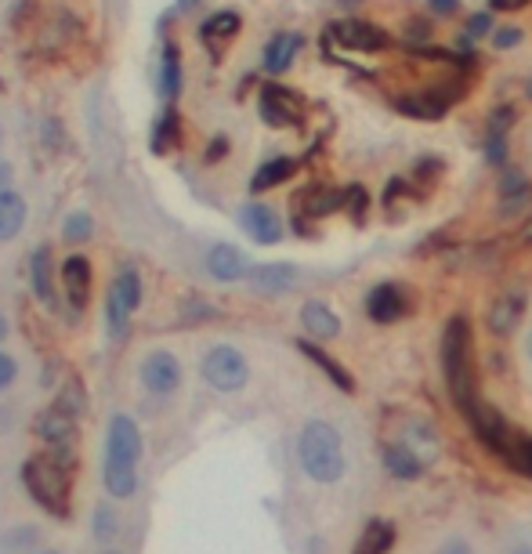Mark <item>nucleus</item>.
Listing matches in <instances>:
<instances>
[{"label": "nucleus", "instance_id": "nucleus-1", "mask_svg": "<svg viewBox=\"0 0 532 554\" xmlns=\"http://www.w3.org/2000/svg\"><path fill=\"white\" fill-rule=\"evenodd\" d=\"M69 471H73V446H51V457L26 460L22 482L44 511L69 515Z\"/></svg>", "mask_w": 532, "mask_h": 554}, {"label": "nucleus", "instance_id": "nucleus-2", "mask_svg": "<svg viewBox=\"0 0 532 554\" xmlns=\"http://www.w3.org/2000/svg\"><path fill=\"white\" fill-rule=\"evenodd\" d=\"M142 457V431L131 417H113L105 439V489L109 497H131L138 486L134 464Z\"/></svg>", "mask_w": 532, "mask_h": 554}, {"label": "nucleus", "instance_id": "nucleus-3", "mask_svg": "<svg viewBox=\"0 0 532 554\" xmlns=\"http://www.w3.org/2000/svg\"><path fill=\"white\" fill-rule=\"evenodd\" d=\"M297 457H301L304 475L312 482H337L344 475V442L341 431L326 421H308L297 439Z\"/></svg>", "mask_w": 532, "mask_h": 554}, {"label": "nucleus", "instance_id": "nucleus-4", "mask_svg": "<svg viewBox=\"0 0 532 554\" xmlns=\"http://www.w3.org/2000/svg\"><path fill=\"white\" fill-rule=\"evenodd\" d=\"M442 370H446V384L456 410L467 413L478 402V395L475 377H471V326L464 316L449 319L446 334H442Z\"/></svg>", "mask_w": 532, "mask_h": 554}, {"label": "nucleus", "instance_id": "nucleus-5", "mask_svg": "<svg viewBox=\"0 0 532 554\" xmlns=\"http://www.w3.org/2000/svg\"><path fill=\"white\" fill-rule=\"evenodd\" d=\"M138 305H142V276H138V268L127 265L116 272L109 297H105V326H109V334L124 337Z\"/></svg>", "mask_w": 532, "mask_h": 554}, {"label": "nucleus", "instance_id": "nucleus-6", "mask_svg": "<svg viewBox=\"0 0 532 554\" xmlns=\"http://www.w3.org/2000/svg\"><path fill=\"white\" fill-rule=\"evenodd\" d=\"M203 377H207V384L210 388H218V392H239L250 377V366L239 348L218 344V348H210L207 359H203Z\"/></svg>", "mask_w": 532, "mask_h": 554}, {"label": "nucleus", "instance_id": "nucleus-7", "mask_svg": "<svg viewBox=\"0 0 532 554\" xmlns=\"http://www.w3.org/2000/svg\"><path fill=\"white\" fill-rule=\"evenodd\" d=\"M323 44H337V48H344V51H366V55H377V51L391 48V37L380 26H373V22L344 19V22H333V26L326 29Z\"/></svg>", "mask_w": 532, "mask_h": 554}, {"label": "nucleus", "instance_id": "nucleus-8", "mask_svg": "<svg viewBox=\"0 0 532 554\" xmlns=\"http://www.w3.org/2000/svg\"><path fill=\"white\" fill-rule=\"evenodd\" d=\"M257 109H261V120L268 127H297L304 116V98L297 91L283 84H265L261 87V98H257Z\"/></svg>", "mask_w": 532, "mask_h": 554}, {"label": "nucleus", "instance_id": "nucleus-9", "mask_svg": "<svg viewBox=\"0 0 532 554\" xmlns=\"http://www.w3.org/2000/svg\"><path fill=\"white\" fill-rule=\"evenodd\" d=\"M406 312H409V297L399 283H377V287L366 294V316H370L373 323H380V326L399 323Z\"/></svg>", "mask_w": 532, "mask_h": 554}, {"label": "nucleus", "instance_id": "nucleus-10", "mask_svg": "<svg viewBox=\"0 0 532 554\" xmlns=\"http://www.w3.org/2000/svg\"><path fill=\"white\" fill-rule=\"evenodd\" d=\"M456 91H417V95H399L391 106L399 109L402 116H413V120H442L449 113V106L456 102Z\"/></svg>", "mask_w": 532, "mask_h": 554}, {"label": "nucleus", "instance_id": "nucleus-11", "mask_svg": "<svg viewBox=\"0 0 532 554\" xmlns=\"http://www.w3.org/2000/svg\"><path fill=\"white\" fill-rule=\"evenodd\" d=\"M142 381L149 392L156 395H171L181 384V363L171 352H152L142 363Z\"/></svg>", "mask_w": 532, "mask_h": 554}, {"label": "nucleus", "instance_id": "nucleus-12", "mask_svg": "<svg viewBox=\"0 0 532 554\" xmlns=\"http://www.w3.org/2000/svg\"><path fill=\"white\" fill-rule=\"evenodd\" d=\"M91 261L84 258V254H69L66 265H62V287H66V297L69 305L80 308L84 312L87 308V297H91Z\"/></svg>", "mask_w": 532, "mask_h": 554}, {"label": "nucleus", "instance_id": "nucleus-13", "mask_svg": "<svg viewBox=\"0 0 532 554\" xmlns=\"http://www.w3.org/2000/svg\"><path fill=\"white\" fill-rule=\"evenodd\" d=\"M239 221H243V229H247L257 243H265V247H272V243L283 239V221H279V214L272 211V207L250 203V207H243V218Z\"/></svg>", "mask_w": 532, "mask_h": 554}, {"label": "nucleus", "instance_id": "nucleus-14", "mask_svg": "<svg viewBox=\"0 0 532 554\" xmlns=\"http://www.w3.org/2000/svg\"><path fill=\"white\" fill-rule=\"evenodd\" d=\"M37 435L48 446H73L76 439V417L66 413L62 406H51L37 417Z\"/></svg>", "mask_w": 532, "mask_h": 554}, {"label": "nucleus", "instance_id": "nucleus-15", "mask_svg": "<svg viewBox=\"0 0 532 554\" xmlns=\"http://www.w3.org/2000/svg\"><path fill=\"white\" fill-rule=\"evenodd\" d=\"M294 207H301L297 218H326V214L344 207V192L333 189V185H312V189L301 192V200H294Z\"/></svg>", "mask_w": 532, "mask_h": 554}, {"label": "nucleus", "instance_id": "nucleus-16", "mask_svg": "<svg viewBox=\"0 0 532 554\" xmlns=\"http://www.w3.org/2000/svg\"><path fill=\"white\" fill-rule=\"evenodd\" d=\"M207 272L214 279H221V283H236V279L247 276V258L232 243H218L207 254Z\"/></svg>", "mask_w": 532, "mask_h": 554}, {"label": "nucleus", "instance_id": "nucleus-17", "mask_svg": "<svg viewBox=\"0 0 532 554\" xmlns=\"http://www.w3.org/2000/svg\"><path fill=\"white\" fill-rule=\"evenodd\" d=\"M522 312H525V301L522 294H504L496 297L493 308H489V316H485V323H489V330L500 337L514 334L518 330V323H522Z\"/></svg>", "mask_w": 532, "mask_h": 554}, {"label": "nucleus", "instance_id": "nucleus-18", "mask_svg": "<svg viewBox=\"0 0 532 554\" xmlns=\"http://www.w3.org/2000/svg\"><path fill=\"white\" fill-rule=\"evenodd\" d=\"M301 33H276V37L268 40L265 48V73H272V77H279V73H286V69L294 66L297 51H301Z\"/></svg>", "mask_w": 532, "mask_h": 554}, {"label": "nucleus", "instance_id": "nucleus-19", "mask_svg": "<svg viewBox=\"0 0 532 554\" xmlns=\"http://www.w3.org/2000/svg\"><path fill=\"white\" fill-rule=\"evenodd\" d=\"M380 464L388 468V475L402 478V482H413V478H420V471H424V460H420L409 446H399V442L380 446Z\"/></svg>", "mask_w": 532, "mask_h": 554}, {"label": "nucleus", "instance_id": "nucleus-20", "mask_svg": "<svg viewBox=\"0 0 532 554\" xmlns=\"http://www.w3.org/2000/svg\"><path fill=\"white\" fill-rule=\"evenodd\" d=\"M297 167H301V163H297L294 156H272V160L261 163L257 174L250 178V192H268V189H276V185L290 182L297 174Z\"/></svg>", "mask_w": 532, "mask_h": 554}, {"label": "nucleus", "instance_id": "nucleus-21", "mask_svg": "<svg viewBox=\"0 0 532 554\" xmlns=\"http://www.w3.org/2000/svg\"><path fill=\"white\" fill-rule=\"evenodd\" d=\"M301 323L308 334L323 337V341L341 334V319H337V312H333L326 301H308V305L301 308Z\"/></svg>", "mask_w": 532, "mask_h": 554}, {"label": "nucleus", "instance_id": "nucleus-22", "mask_svg": "<svg viewBox=\"0 0 532 554\" xmlns=\"http://www.w3.org/2000/svg\"><path fill=\"white\" fill-rule=\"evenodd\" d=\"M297 352H301V355H308V359H312V363L319 366V370H323L326 377H330V381L337 384V388H341L344 395H352V392H355L352 373L344 370V366L337 363V359H333V355H326L323 348H319V344H312V341H297Z\"/></svg>", "mask_w": 532, "mask_h": 554}, {"label": "nucleus", "instance_id": "nucleus-23", "mask_svg": "<svg viewBox=\"0 0 532 554\" xmlns=\"http://www.w3.org/2000/svg\"><path fill=\"white\" fill-rule=\"evenodd\" d=\"M26 225V200L15 192H0V243L15 239Z\"/></svg>", "mask_w": 532, "mask_h": 554}, {"label": "nucleus", "instance_id": "nucleus-24", "mask_svg": "<svg viewBox=\"0 0 532 554\" xmlns=\"http://www.w3.org/2000/svg\"><path fill=\"white\" fill-rule=\"evenodd\" d=\"M250 283L265 294H279V290H290L297 283V268L294 265H261L250 272Z\"/></svg>", "mask_w": 532, "mask_h": 554}, {"label": "nucleus", "instance_id": "nucleus-25", "mask_svg": "<svg viewBox=\"0 0 532 554\" xmlns=\"http://www.w3.org/2000/svg\"><path fill=\"white\" fill-rule=\"evenodd\" d=\"M29 268H33V290H37V297L44 301V305H55V276H51V250L40 247L37 254H33V261H29Z\"/></svg>", "mask_w": 532, "mask_h": 554}, {"label": "nucleus", "instance_id": "nucleus-26", "mask_svg": "<svg viewBox=\"0 0 532 554\" xmlns=\"http://www.w3.org/2000/svg\"><path fill=\"white\" fill-rule=\"evenodd\" d=\"M391 544H395V526L391 522H370L366 526V533H362L359 547H355V554H388Z\"/></svg>", "mask_w": 532, "mask_h": 554}, {"label": "nucleus", "instance_id": "nucleus-27", "mask_svg": "<svg viewBox=\"0 0 532 554\" xmlns=\"http://www.w3.org/2000/svg\"><path fill=\"white\" fill-rule=\"evenodd\" d=\"M504 460L518 471V475L532 478V435H518V431H514V439L507 442V449H504Z\"/></svg>", "mask_w": 532, "mask_h": 554}, {"label": "nucleus", "instance_id": "nucleus-28", "mask_svg": "<svg viewBox=\"0 0 532 554\" xmlns=\"http://www.w3.org/2000/svg\"><path fill=\"white\" fill-rule=\"evenodd\" d=\"M181 95V55L174 44L163 48V98L174 102Z\"/></svg>", "mask_w": 532, "mask_h": 554}, {"label": "nucleus", "instance_id": "nucleus-29", "mask_svg": "<svg viewBox=\"0 0 532 554\" xmlns=\"http://www.w3.org/2000/svg\"><path fill=\"white\" fill-rule=\"evenodd\" d=\"M239 15L236 11H218V15H210L207 22H203V37L207 40H228V37H236L239 33Z\"/></svg>", "mask_w": 532, "mask_h": 554}, {"label": "nucleus", "instance_id": "nucleus-30", "mask_svg": "<svg viewBox=\"0 0 532 554\" xmlns=\"http://www.w3.org/2000/svg\"><path fill=\"white\" fill-rule=\"evenodd\" d=\"M178 134H181V120L174 109H167V113L160 116V124H156V138H152V149L156 153H163V149H174L178 145Z\"/></svg>", "mask_w": 532, "mask_h": 554}, {"label": "nucleus", "instance_id": "nucleus-31", "mask_svg": "<svg viewBox=\"0 0 532 554\" xmlns=\"http://www.w3.org/2000/svg\"><path fill=\"white\" fill-rule=\"evenodd\" d=\"M409 435H413V446H409V449H413V453H417V457L428 464V460L435 457V446H438L435 431H431L424 421H413V424H409Z\"/></svg>", "mask_w": 532, "mask_h": 554}, {"label": "nucleus", "instance_id": "nucleus-32", "mask_svg": "<svg viewBox=\"0 0 532 554\" xmlns=\"http://www.w3.org/2000/svg\"><path fill=\"white\" fill-rule=\"evenodd\" d=\"M91 232H95V225H91V214H84V211L69 214L66 243H87V239H91Z\"/></svg>", "mask_w": 532, "mask_h": 554}, {"label": "nucleus", "instance_id": "nucleus-33", "mask_svg": "<svg viewBox=\"0 0 532 554\" xmlns=\"http://www.w3.org/2000/svg\"><path fill=\"white\" fill-rule=\"evenodd\" d=\"M366 207H370L366 189H362V185H348V189H344V211L352 214L355 221H362L366 218Z\"/></svg>", "mask_w": 532, "mask_h": 554}, {"label": "nucleus", "instance_id": "nucleus-34", "mask_svg": "<svg viewBox=\"0 0 532 554\" xmlns=\"http://www.w3.org/2000/svg\"><path fill=\"white\" fill-rule=\"evenodd\" d=\"M522 192H532L529 178L522 171H504L500 174V200H511V196H522Z\"/></svg>", "mask_w": 532, "mask_h": 554}, {"label": "nucleus", "instance_id": "nucleus-35", "mask_svg": "<svg viewBox=\"0 0 532 554\" xmlns=\"http://www.w3.org/2000/svg\"><path fill=\"white\" fill-rule=\"evenodd\" d=\"M55 406H62V410L66 413H73L76 421H80V417H84V388H80V384H66V392L58 395V402Z\"/></svg>", "mask_w": 532, "mask_h": 554}, {"label": "nucleus", "instance_id": "nucleus-36", "mask_svg": "<svg viewBox=\"0 0 532 554\" xmlns=\"http://www.w3.org/2000/svg\"><path fill=\"white\" fill-rule=\"evenodd\" d=\"M485 160H489V167H504L507 163V134H489V138H485Z\"/></svg>", "mask_w": 532, "mask_h": 554}, {"label": "nucleus", "instance_id": "nucleus-37", "mask_svg": "<svg viewBox=\"0 0 532 554\" xmlns=\"http://www.w3.org/2000/svg\"><path fill=\"white\" fill-rule=\"evenodd\" d=\"M525 40V33L518 26H500V29H493V48L496 51H514L518 44Z\"/></svg>", "mask_w": 532, "mask_h": 554}, {"label": "nucleus", "instance_id": "nucleus-38", "mask_svg": "<svg viewBox=\"0 0 532 554\" xmlns=\"http://www.w3.org/2000/svg\"><path fill=\"white\" fill-rule=\"evenodd\" d=\"M95 536L98 540H113L116 536V515H113V507L102 504L95 511Z\"/></svg>", "mask_w": 532, "mask_h": 554}, {"label": "nucleus", "instance_id": "nucleus-39", "mask_svg": "<svg viewBox=\"0 0 532 554\" xmlns=\"http://www.w3.org/2000/svg\"><path fill=\"white\" fill-rule=\"evenodd\" d=\"M518 120V113H514V106H500L489 113V134H507L511 131V124Z\"/></svg>", "mask_w": 532, "mask_h": 554}, {"label": "nucleus", "instance_id": "nucleus-40", "mask_svg": "<svg viewBox=\"0 0 532 554\" xmlns=\"http://www.w3.org/2000/svg\"><path fill=\"white\" fill-rule=\"evenodd\" d=\"M489 29H493V15H489V11H478V15H471V19H467V37L471 40H478V37H485V33H489Z\"/></svg>", "mask_w": 532, "mask_h": 554}, {"label": "nucleus", "instance_id": "nucleus-41", "mask_svg": "<svg viewBox=\"0 0 532 554\" xmlns=\"http://www.w3.org/2000/svg\"><path fill=\"white\" fill-rule=\"evenodd\" d=\"M15 373H19L15 359H11L8 352H0V392H4V388H8V384L15 381Z\"/></svg>", "mask_w": 532, "mask_h": 554}, {"label": "nucleus", "instance_id": "nucleus-42", "mask_svg": "<svg viewBox=\"0 0 532 554\" xmlns=\"http://www.w3.org/2000/svg\"><path fill=\"white\" fill-rule=\"evenodd\" d=\"M428 8L435 11V15H442V19H449V15L460 11V0H428Z\"/></svg>", "mask_w": 532, "mask_h": 554}, {"label": "nucleus", "instance_id": "nucleus-43", "mask_svg": "<svg viewBox=\"0 0 532 554\" xmlns=\"http://www.w3.org/2000/svg\"><path fill=\"white\" fill-rule=\"evenodd\" d=\"M532 0H489V11H522Z\"/></svg>", "mask_w": 532, "mask_h": 554}, {"label": "nucleus", "instance_id": "nucleus-44", "mask_svg": "<svg viewBox=\"0 0 532 554\" xmlns=\"http://www.w3.org/2000/svg\"><path fill=\"white\" fill-rule=\"evenodd\" d=\"M435 554H471V547H467V544H464V540H460V536H449L446 544L438 547V551H435Z\"/></svg>", "mask_w": 532, "mask_h": 554}, {"label": "nucleus", "instance_id": "nucleus-45", "mask_svg": "<svg viewBox=\"0 0 532 554\" xmlns=\"http://www.w3.org/2000/svg\"><path fill=\"white\" fill-rule=\"evenodd\" d=\"M225 153H228V142L225 138H214V142L207 145V163H218Z\"/></svg>", "mask_w": 532, "mask_h": 554}, {"label": "nucleus", "instance_id": "nucleus-46", "mask_svg": "<svg viewBox=\"0 0 532 554\" xmlns=\"http://www.w3.org/2000/svg\"><path fill=\"white\" fill-rule=\"evenodd\" d=\"M11 182H15V171H11V163L0 156V192H11Z\"/></svg>", "mask_w": 532, "mask_h": 554}, {"label": "nucleus", "instance_id": "nucleus-47", "mask_svg": "<svg viewBox=\"0 0 532 554\" xmlns=\"http://www.w3.org/2000/svg\"><path fill=\"white\" fill-rule=\"evenodd\" d=\"M518 239H522V243H532V214H529V221L522 225V232H518Z\"/></svg>", "mask_w": 532, "mask_h": 554}, {"label": "nucleus", "instance_id": "nucleus-48", "mask_svg": "<svg viewBox=\"0 0 532 554\" xmlns=\"http://www.w3.org/2000/svg\"><path fill=\"white\" fill-rule=\"evenodd\" d=\"M4 337H8V319L0 316V341H4Z\"/></svg>", "mask_w": 532, "mask_h": 554}, {"label": "nucleus", "instance_id": "nucleus-49", "mask_svg": "<svg viewBox=\"0 0 532 554\" xmlns=\"http://www.w3.org/2000/svg\"><path fill=\"white\" fill-rule=\"evenodd\" d=\"M525 95H529V98H532V77H529V84H525Z\"/></svg>", "mask_w": 532, "mask_h": 554}, {"label": "nucleus", "instance_id": "nucleus-50", "mask_svg": "<svg viewBox=\"0 0 532 554\" xmlns=\"http://www.w3.org/2000/svg\"><path fill=\"white\" fill-rule=\"evenodd\" d=\"M341 4H348V8H352V4H362V0H341Z\"/></svg>", "mask_w": 532, "mask_h": 554}, {"label": "nucleus", "instance_id": "nucleus-51", "mask_svg": "<svg viewBox=\"0 0 532 554\" xmlns=\"http://www.w3.org/2000/svg\"><path fill=\"white\" fill-rule=\"evenodd\" d=\"M522 554H532V551H522Z\"/></svg>", "mask_w": 532, "mask_h": 554}]
</instances>
